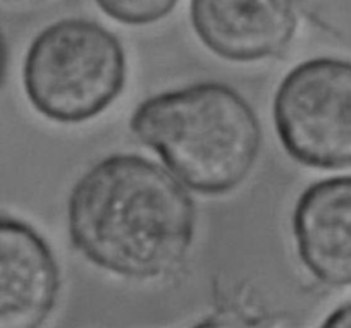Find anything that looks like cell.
<instances>
[{
	"mask_svg": "<svg viewBox=\"0 0 351 328\" xmlns=\"http://www.w3.org/2000/svg\"><path fill=\"white\" fill-rule=\"evenodd\" d=\"M197 212L183 182L140 155H112L73 188L67 225L74 248L126 279H158L190 253Z\"/></svg>",
	"mask_w": 351,
	"mask_h": 328,
	"instance_id": "obj_1",
	"label": "cell"
},
{
	"mask_svg": "<svg viewBox=\"0 0 351 328\" xmlns=\"http://www.w3.org/2000/svg\"><path fill=\"white\" fill-rule=\"evenodd\" d=\"M130 127L186 188L202 194L238 188L262 143L253 108L224 83H198L147 98Z\"/></svg>",
	"mask_w": 351,
	"mask_h": 328,
	"instance_id": "obj_2",
	"label": "cell"
},
{
	"mask_svg": "<svg viewBox=\"0 0 351 328\" xmlns=\"http://www.w3.org/2000/svg\"><path fill=\"white\" fill-rule=\"evenodd\" d=\"M126 81L116 35L88 19H64L29 45L23 84L40 116L60 124L90 121L110 107Z\"/></svg>",
	"mask_w": 351,
	"mask_h": 328,
	"instance_id": "obj_3",
	"label": "cell"
},
{
	"mask_svg": "<svg viewBox=\"0 0 351 328\" xmlns=\"http://www.w3.org/2000/svg\"><path fill=\"white\" fill-rule=\"evenodd\" d=\"M282 148L306 167H351V60L319 57L289 71L274 98Z\"/></svg>",
	"mask_w": 351,
	"mask_h": 328,
	"instance_id": "obj_4",
	"label": "cell"
},
{
	"mask_svg": "<svg viewBox=\"0 0 351 328\" xmlns=\"http://www.w3.org/2000/svg\"><path fill=\"white\" fill-rule=\"evenodd\" d=\"M191 25L205 47L232 62L276 57L298 26L300 0H191Z\"/></svg>",
	"mask_w": 351,
	"mask_h": 328,
	"instance_id": "obj_5",
	"label": "cell"
},
{
	"mask_svg": "<svg viewBox=\"0 0 351 328\" xmlns=\"http://www.w3.org/2000/svg\"><path fill=\"white\" fill-rule=\"evenodd\" d=\"M60 272L33 227L0 216V328H35L56 307Z\"/></svg>",
	"mask_w": 351,
	"mask_h": 328,
	"instance_id": "obj_6",
	"label": "cell"
},
{
	"mask_svg": "<svg viewBox=\"0 0 351 328\" xmlns=\"http://www.w3.org/2000/svg\"><path fill=\"white\" fill-rule=\"evenodd\" d=\"M298 256L319 282L351 286V175L308 186L293 213Z\"/></svg>",
	"mask_w": 351,
	"mask_h": 328,
	"instance_id": "obj_7",
	"label": "cell"
},
{
	"mask_svg": "<svg viewBox=\"0 0 351 328\" xmlns=\"http://www.w3.org/2000/svg\"><path fill=\"white\" fill-rule=\"evenodd\" d=\"M97 5L114 21L123 25H152L172 12L178 0H95Z\"/></svg>",
	"mask_w": 351,
	"mask_h": 328,
	"instance_id": "obj_8",
	"label": "cell"
},
{
	"mask_svg": "<svg viewBox=\"0 0 351 328\" xmlns=\"http://www.w3.org/2000/svg\"><path fill=\"white\" fill-rule=\"evenodd\" d=\"M324 327L329 328H351V303L336 307L324 321Z\"/></svg>",
	"mask_w": 351,
	"mask_h": 328,
	"instance_id": "obj_9",
	"label": "cell"
},
{
	"mask_svg": "<svg viewBox=\"0 0 351 328\" xmlns=\"http://www.w3.org/2000/svg\"><path fill=\"white\" fill-rule=\"evenodd\" d=\"M4 71H5V49H4V42L0 38V81L4 77Z\"/></svg>",
	"mask_w": 351,
	"mask_h": 328,
	"instance_id": "obj_10",
	"label": "cell"
}]
</instances>
